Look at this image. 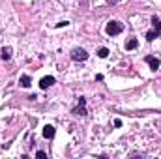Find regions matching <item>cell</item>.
<instances>
[{"instance_id":"3","label":"cell","mask_w":161,"mask_h":159,"mask_svg":"<svg viewBox=\"0 0 161 159\" xmlns=\"http://www.w3.org/2000/svg\"><path fill=\"white\" fill-rule=\"evenodd\" d=\"M84 107H86V99H84V97H80L79 105L73 109V114H75V116H86V109H84Z\"/></svg>"},{"instance_id":"6","label":"cell","mask_w":161,"mask_h":159,"mask_svg":"<svg viewBox=\"0 0 161 159\" xmlns=\"http://www.w3.org/2000/svg\"><path fill=\"white\" fill-rule=\"evenodd\" d=\"M54 133H56L54 125H51V123H49V125H45V127H43V137H45V139H53V137H54Z\"/></svg>"},{"instance_id":"4","label":"cell","mask_w":161,"mask_h":159,"mask_svg":"<svg viewBox=\"0 0 161 159\" xmlns=\"http://www.w3.org/2000/svg\"><path fill=\"white\" fill-rule=\"evenodd\" d=\"M144 62L150 66V69H152V71H158V69H159V58H156V56H150V54H148V56L144 58Z\"/></svg>"},{"instance_id":"9","label":"cell","mask_w":161,"mask_h":159,"mask_svg":"<svg viewBox=\"0 0 161 159\" xmlns=\"http://www.w3.org/2000/svg\"><path fill=\"white\" fill-rule=\"evenodd\" d=\"M152 25H154V28H152V30H154L158 36H161V21L158 19V17H154V19H152Z\"/></svg>"},{"instance_id":"10","label":"cell","mask_w":161,"mask_h":159,"mask_svg":"<svg viewBox=\"0 0 161 159\" xmlns=\"http://www.w3.org/2000/svg\"><path fill=\"white\" fill-rule=\"evenodd\" d=\"M137 45H139V41L135 40V38H131L125 43V51H133V49H137Z\"/></svg>"},{"instance_id":"1","label":"cell","mask_w":161,"mask_h":159,"mask_svg":"<svg viewBox=\"0 0 161 159\" xmlns=\"http://www.w3.org/2000/svg\"><path fill=\"white\" fill-rule=\"evenodd\" d=\"M122 30H124V25L120 21H109L105 26V32L109 36H118V34H122Z\"/></svg>"},{"instance_id":"11","label":"cell","mask_w":161,"mask_h":159,"mask_svg":"<svg viewBox=\"0 0 161 159\" xmlns=\"http://www.w3.org/2000/svg\"><path fill=\"white\" fill-rule=\"evenodd\" d=\"M97 56H99V58H107V56H109V49H107V47H101V49L97 51Z\"/></svg>"},{"instance_id":"15","label":"cell","mask_w":161,"mask_h":159,"mask_svg":"<svg viewBox=\"0 0 161 159\" xmlns=\"http://www.w3.org/2000/svg\"><path fill=\"white\" fill-rule=\"evenodd\" d=\"M120 125H122V120L116 118V120H114V127H120Z\"/></svg>"},{"instance_id":"7","label":"cell","mask_w":161,"mask_h":159,"mask_svg":"<svg viewBox=\"0 0 161 159\" xmlns=\"http://www.w3.org/2000/svg\"><path fill=\"white\" fill-rule=\"evenodd\" d=\"M19 84H21L23 88H28V86L32 84V79H30V75H21V79H19Z\"/></svg>"},{"instance_id":"13","label":"cell","mask_w":161,"mask_h":159,"mask_svg":"<svg viewBox=\"0 0 161 159\" xmlns=\"http://www.w3.org/2000/svg\"><path fill=\"white\" fill-rule=\"evenodd\" d=\"M68 25H69L68 21H62V23H58V25H56V28H62V26H68Z\"/></svg>"},{"instance_id":"2","label":"cell","mask_w":161,"mask_h":159,"mask_svg":"<svg viewBox=\"0 0 161 159\" xmlns=\"http://www.w3.org/2000/svg\"><path fill=\"white\" fill-rule=\"evenodd\" d=\"M69 56H71L73 62H84V60H88V52L84 49H80V47H75Z\"/></svg>"},{"instance_id":"8","label":"cell","mask_w":161,"mask_h":159,"mask_svg":"<svg viewBox=\"0 0 161 159\" xmlns=\"http://www.w3.org/2000/svg\"><path fill=\"white\" fill-rule=\"evenodd\" d=\"M0 58H2V60H9V58H11V47H4V49L0 51Z\"/></svg>"},{"instance_id":"5","label":"cell","mask_w":161,"mask_h":159,"mask_svg":"<svg viewBox=\"0 0 161 159\" xmlns=\"http://www.w3.org/2000/svg\"><path fill=\"white\" fill-rule=\"evenodd\" d=\"M56 82V79L54 77H51V75H45V77H41V80H40V88L41 90H47L49 86H53Z\"/></svg>"},{"instance_id":"14","label":"cell","mask_w":161,"mask_h":159,"mask_svg":"<svg viewBox=\"0 0 161 159\" xmlns=\"http://www.w3.org/2000/svg\"><path fill=\"white\" fill-rule=\"evenodd\" d=\"M36 156H38V157H41V159L47 157V154H45V152H41V150H40V152H36Z\"/></svg>"},{"instance_id":"12","label":"cell","mask_w":161,"mask_h":159,"mask_svg":"<svg viewBox=\"0 0 161 159\" xmlns=\"http://www.w3.org/2000/svg\"><path fill=\"white\" fill-rule=\"evenodd\" d=\"M156 38H158V34H156L154 30H150V32L146 34V40H148V41H154V40H156Z\"/></svg>"}]
</instances>
